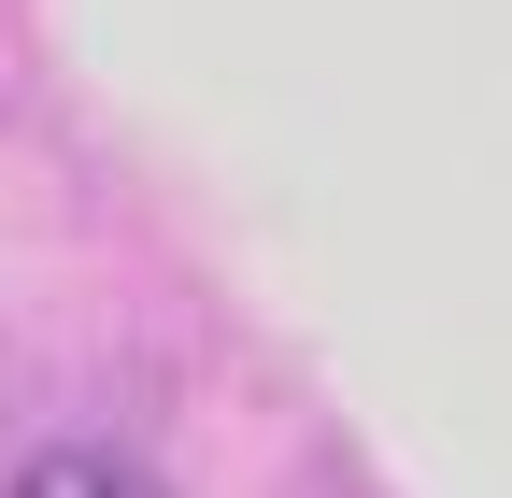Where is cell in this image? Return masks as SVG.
<instances>
[{"instance_id":"6da1fadb","label":"cell","mask_w":512,"mask_h":498,"mask_svg":"<svg viewBox=\"0 0 512 498\" xmlns=\"http://www.w3.org/2000/svg\"><path fill=\"white\" fill-rule=\"evenodd\" d=\"M0 498H171V484L143 456H114V442H43V456H15Z\"/></svg>"}]
</instances>
